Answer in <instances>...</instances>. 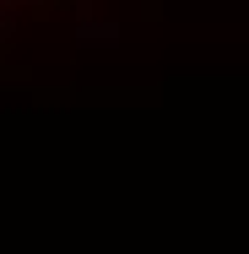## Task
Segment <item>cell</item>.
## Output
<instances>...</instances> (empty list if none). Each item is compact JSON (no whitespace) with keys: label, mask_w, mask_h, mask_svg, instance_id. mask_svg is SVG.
Masks as SVG:
<instances>
[{"label":"cell","mask_w":249,"mask_h":254,"mask_svg":"<svg viewBox=\"0 0 249 254\" xmlns=\"http://www.w3.org/2000/svg\"><path fill=\"white\" fill-rule=\"evenodd\" d=\"M22 5H33V0H0V16L5 11H22Z\"/></svg>","instance_id":"6da1fadb"}]
</instances>
